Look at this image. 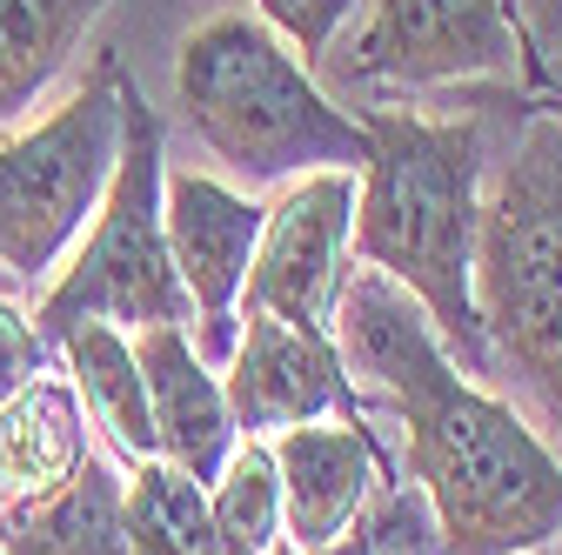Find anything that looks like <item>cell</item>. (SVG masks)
Wrapping results in <instances>:
<instances>
[{
  "label": "cell",
  "mask_w": 562,
  "mask_h": 555,
  "mask_svg": "<svg viewBox=\"0 0 562 555\" xmlns=\"http://www.w3.org/2000/svg\"><path fill=\"white\" fill-rule=\"evenodd\" d=\"M335 349L402 422V462L442 555H536L562 535V455L516 401L488 395L429 328L422 302L375 268H348Z\"/></svg>",
  "instance_id": "6da1fadb"
},
{
  "label": "cell",
  "mask_w": 562,
  "mask_h": 555,
  "mask_svg": "<svg viewBox=\"0 0 562 555\" xmlns=\"http://www.w3.org/2000/svg\"><path fill=\"white\" fill-rule=\"evenodd\" d=\"M369 161L356 174V235L348 254L408 288L442 335V349L488 375L475 321V215H482V127L429 121L415 107H369Z\"/></svg>",
  "instance_id": "7a4b0ae2"
},
{
  "label": "cell",
  "mask_w": 562,
  "mask_h": 555,
  "mask_svg": "<svg viewBox=\"0 0 562 555\" xmlns=\"http://www.w3.org/2000/svg\"><path fill=\"white\" fill-rule=\"evenodd\" d=\"M175 101L188 134L248 188L315 168L362 174L369 127L315 88V67L255 14H215L175 47Z\"/></svg>",
  "instance_id": "3957f363"
},
{
  "label": "cell",
  "mask_w": 562,
  "mask_h": 555,
  "mask_svg": "<svg viewBox=\"0 0 562 555\" xmlns=\"http://www.w3.org/2000/svg\"><path fill=\"white\" fill-rule=\"evenodd\" d=\"M475 321L562 435V114L522 127L475 215Z\"/></svg>",
  "instance_id": "277c9868"
},
{
  "label": "cell",
  "mask_w": 562,
  "mask_h": 555,
  "mask_svg": "<svg viewBox=\"0 0 562 555\" xmlns=\"http://www.w3.org/2000/svg\"><path fill=\"white\" fill-rule=\"evenodd\" d=\"M168 127L148 107L127 75H121V155L101 188L94 222L81 228L75 254L54 268V282L34 302V328L54 349L60 328L75 321H114L127 335L161 328V321H194L181 274L168 261V222H161V181H168Z\"/></svg>",
  "instance_id": "5b68a950"
},
{
  "label": "cell",
  "mask_w": 562,
  "mask_h": 555,
  "mask_svg": "<svg viewBox=\"0 0 562 555\" xmlns=\"http://www.w3.org/2000/svg\"><path fill=\"white\" fill-rule=\"evenodd\" d=\"M121 75L127 67L101 54L47 121L0 141V274L8 282L47 288L94 222L121 155Z\"/></svg>",
  "instance_id": "8992f818"
},
{
  "label": "cell",
  "mask_w": 562,
  "mask_h": 555,
  "mask_svg": "<svg viewBox=\"0 0 562 555\" xmlns=\"http://www.w3.org/2000/svg\"><path fill=\"white\" fill-rule=\"evenodd\" d=\"M348 235H356V174L348 168L281 181L261 215L241 315H274L289 328L335 335V302L348 288Z\"/></svg>",
  "instance_id": "52a82bcc"
},
{
  "label": "cell",
  "mask_w": 562,
  "mask_h": 555,
  "mask_svg": "<svg viewBox=\"0 0 562 555\" xmlns=\"http://www.w3.org/2000/svg\"><path fill=\"white\" fill-rule=\"evenodd\" d=\"M516 60H529V41L509 0H375L348 75L382 88H449L516 75Z\"/></svg>",
  "instance_id": "ba28073f"
},
{
  "label": "cell",
  "mask_w": 562,
  "mask_h": 555,
  "mask_svg": "<svg viewBox=\"0 0 562 555\" xmlns=\"http://www.w3.org/2000/svg\"><path fill=\"white\" fill-rule=\"evenodd\" d=\"M261 215L268 201L215 181V174H194L175 168L161 181V222H168V261L181 274V295L201 321L194 349L201 362L215 369L228 362L235 335H241V288H248V261L261 241Z\"/></svg>",
  "instance_id": "9c48e42d"
},
{
  "label": "cell",
  "mask_w": 562,
  "mask_h": 555,
  "mask_svg": "<svg viewBox=\"0 0 562 555\" xmlns=\"http://www.w3.org/2000/svg\"><path fill=\"white\" fill-rule=\"evenodd\" d=\"M248 328L235 335V349L222 362V388L235 408L241 435H281L302 422H369L356 375H348L335 335L289 328L274 315H241Z\"/></svg>",
  "instance_id": "30bf717a"
},
{
  "label": "cell",
  "mask_w": 562,
  "mask_h": 555,
  "mask_svg": "<svg viewBox=\"0 0 562 555\" xmlns=\"http://www.w3.org/2000/svg\"><path fill=\"white\" fill-rule=\"evenodd\" d=\"M274 475H281V529L289 548L322 555L348 542L369 516V496L382 489V455L369 422H302L268 435Z\"/></svg>",
  "instance_id": "8fae6325"
},
{
  "label": "cell",
  "mask_w": 562,
  "mask_h": 555,
  "mask_svg": "<svg viewBox=\"0 0 562 555\" xmlns=\"http://www.w3.org/2000/svg\"><path fill=\"white\" fill-rule=\"evenodd\" d=\"M134 362H140V382H148V415H155V449H161V462L188 468L194 482H215L222 462L241 442L235 408H228V388H222V369L201 362L194 335L181 321L140 328L134 335Z\"/></svg>",
  "instance_id": "7c38bea8"
},
{
  "label": "cell",
  "mask_w": 562,
  "mask_h": 555,
  "mask_svg": "<svg viewBox=\"0 0 562 555\" xmlns=\"http://www.w3.org/2000/svg\"><path fill=\"white\" fill-rule=\"evenodd\" d=\"M88 462V408L67 375H34L0 401V502L14 516L47 502Z\"/></svg>",
  "instance_id": "4fadbf2b"
},
{
  "label": "cell",
  "mask_w": 562,
  "mask_h": 555,
  "mask_svg": "<svg viewBox=\"0 0 562 555\" xmlns=\"http://www.w3.org/2000/svg\"><path fill=\"white\" fill-rule=\"evenodd\" d=\"M54 349L67 362V382H75L88 422L108 435V449L134 468V462H155V415H148V382H140L134 362V335L114 321H75L54 335Z\"/></svg>",
  "instance_id": "5bb4252c"
},
{
  "label": "cell",
  "mask_w": 562,
  "mask_h": 555,
  "mask_svg": "<svg viewBox=\"0 0 562 555\" xmlns=\"http://www.w3.org/2000/svg\"><path fill=\"white\" fill-rule=\"evenodd\" d=\"M0 555H134L127 522H121V482L101 449L60 482L34 509H21L0 529Z\"/></svg>",
  "instance_id": "9a60e30c"
},
{
  "label": "cell",
  "mask_w": 562,
  "mask_h": 555,
  "mask_svg": "<svg viewBox=\"0 0 562 555\" xmlns=\"http://www.w3.org/2000/svg\"><path fill=\"white\" fill-rule=\"evenodd\" d=\"M114 0H0V127L21 121Z\"/></svg>",
  "instance_id": "2e32d148"
},
{
  "label": "cell",
  "mask_w": 562,
  "mask_h": 555,
  "mask_svg": "<svg viewBox=\"0 0 562 555\" xmlns=\"http://www.w3.org/2000/svg\"><path fill=\"white\" fill-rule=\"evenodd\" d=\"M121 522L134 555H222L207 522V482L175 462H134L121 482Z\"/></svg>",
  "instance_id": "e0dca14e"
},
{
  "label": "cell",
  "mask_w": 562,
  "mask_h": 555,
  "mask_svg": "<svg viewBox=\"0 0 562 555\" xmlns=\"http://www.w3.org/2000/svg\"><path fill=\"white\" fill-rule=\"evenodd\" d=\"M207 522H215L222 555H281L289 529H281V475L261 435H241L222 475L207 482Z\"/></svg>",
  "instance_id": "ac0fdd59"
},
{
  "label": "cell",
  "mask_w": 562,
  "mask_h": 555,
  "mask_svg": "<svg viewBox=\"0 0 562 555\" xmlns=\"http://www.w3.org/2000/svg\"><path fill=\"white\" fill-rule=\"evenodd\" d=\"M348 14H356V0H255V21H268L308 67L328 54V41L341 34Z\"/></svg>",
  "instance_id": "d6986e66"
},
{
  "label": "cell",
  "mask_w": 562,
  "mask_h": 555,
  "mask_svg": "<svg viewBox=\"0 0 562 555\" xmlns=\"http://www.w3.org/2000/svg\"><path fill=\"white\" fill-rule=\"evenodd\" d=\"M41 369H47V341H41L34 315L0 295V401H8L21 382H34Z\"/></svg>",
  "instance_id": "ffe728a7"
},
{
  "label": "cell",
  "mask_w": 562,
  "mask_h": 555,
  "mask_svg": "<svg viewBox=\"0 0 562 555\" xmlns=\"http://www.w3.org/2000/svg\"><path fill=\"white\" fill-rule=\"evenodd\" d=\"M509 8H516V27L529 41V67L542 75V54L562 47V0H509Z\"/></svg>",
  "instance_id": "44dd1931"
},
{
  "label": "cell",
  "mask_w": 562,
  "mask_h": 555,
  "mask_svg": "<svg viewBox=\"0 0 562 555\" xmlns=\"http://www.w3.org/2000/svg\"><path fill=\"white\" fill-rule=\"evenodd\" d=\"M369 548V535L356 529V535H348V542H335V548H322V555H362ZM281 555H302V548H281Z\"/></svg>",
  "instance_id": "7402d4cb"
},
{
  "label": "cell",
  "mask_w": 562,
  "mask_h": 555,
  "mask_svg": "<svg viewBox=\"0 0 562 555\" xmlns=\"http://www.w3.org/2000/svg\"><path fill=\"white\" fill-rule=\"evenodd\" d=\"M8 522H14V509H8V502H0V529H8Z\"/></svg>",
  "instance_id": "603a6c76"
}]
</instances>
